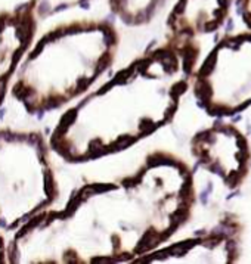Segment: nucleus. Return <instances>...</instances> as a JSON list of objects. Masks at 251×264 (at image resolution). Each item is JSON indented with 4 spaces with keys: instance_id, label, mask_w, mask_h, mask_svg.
<instances>
[{
    "instance_id": "obj_1",
    "label": "nucleus",
    "mask_w": 251,
    "mask_h": 264,
    "mask_svg": "<svg viewBox=\"0 0 251 264\" xmlns=\"http://www.w3.org/2000/svg\"><path fill=\"white\" fill-rule=\"evenodd\" d=\"M167 158L154 154L145 167L121 183L87 184L61 211L44 209L19 227L9 248L10 261L37 246L27 263L132 261L160 245L183 219L167 211Z\"/></svg>"
},
{
    "instance_id": "obj_2",
    "label": "nucleus",
    "mask_w": 251,
    "mask_h": 264,
    "mask_svg": "<svg viewBox=\"0 0 251 264\" xmlns=\"http://www.w3.org/2000/svg\"><path fill=\"white\" fill-rule=\"evenodd\" d=\"M170 47L151 52L120 71L99 90L69 108L49 146L69 162H87L126 149L169 121L183 83L165 86L177 71Z\"/></svg>"
},
{
    "instance_id": "obj_3",
    "label": "nucleus",
    "mask_w": 251,
    "mask_h": 264,
    "mask_svg": "<svg viewBox=\"0 0 251 264\" xmlns=\"http://www.w3.org/2000/svg\"><path fill=\"white\" fill-rule=\"evenodd\" d=\"M117 47L118 34L108 21L58 25L28 47L10 93L30 114L56 109L83 95L110 68Z\"/></svg>"
},
{
    "instance_id": "obj_4",
    "label": "nucleus",
    "mask_w": 251,
    "mask_h": 264,
    "mask_svg": "<svg viewBox=\"0 0 251 264\" xmlns=\"http://www.w3.org/2000/svg\"><path fill=\"white\" fill-rule=\"evenodd\" d=\"M56 196L44 139L34 131L0 130V229L22 227Z\"/></svg>"
},
{
    "instance_id": "obj_5",
    "label": "nucleus",
    "mask_w": 251,
    "mask_h": 264,
    "mask_svg": "<svg viewBox=\"0 0 251 264\" xmlns=\"http://www.w3.org/2000/svg\"><path fill=\"white\" fill-rule=\"evenodd\" d=\"M37 15L34 3L0 14V103L25 52L36 37Z\"/></svg>"
},
{
    "instance_id": "obj_6",
    "label": "nucleus",
    "mask_w": 251,
    "mask_h": 264,
    "mask_svg": "<svg viewBox=\"0 0 251 264\" xmlns=\"http://www.w3.org/2000/svg\"><path fill=\"white\" fill-rule=\"evenodd\" d=\"M163 0H108L112 14L126 25L148 22Z\"/></svg>"
},
{
    "instance_id": "obj_7",
    "label": "nucleus",
    "mask_w": 251,
    "mask_h": 264,
    "mask_svg": "<svg viewBox=\"0 0 251 264\" xmlns=\"http://www.w3.org/2000/svg\"><path fill=\"white\" fill-rule=\"evenodd\" d=\"M81 2H84V0H33L37 19H38V16H47L49 14L62 10L67 6H74Z\"/></svg>"
},
{
    "instance_id": "obj_8",
    "label": "nucleus",
    "mask_w": 251,
    "mask_h": 264,
    "mask_svg": "<svg viewBox=\"0 0 251 264\" xmlns=\"http://www.w3.org/2000/svg\"><path fill=\"white\" fill-rule=\"evenodd\" d=\"M5 239H3V236H0V263L2 261H5Z\"/></svg>"
}]
</instances>
